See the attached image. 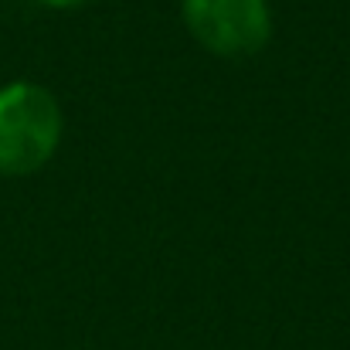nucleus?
I'll list each match as a JSON object with an SVG mask.
<instances>
[{"label":"nucleus","mask_w":350,"mask_h":350,"mask_svg":"<svg viewBox=\"0 0 350 350\" xmlns=\"http://www.w3.org/2000/svg\"><path fill=\"white\" fill-rule=\"evenodd\" d=\"M191 34L221 58L255 55L272 34L265 0H184Z\"/></svg>","instance_id":"obj_2"},{"label":"nucleus","mask_w":350,"mask_h":350,"mask_svg":"<svg viewBox=\"0 0 350 350\" xmlns=\"http://www.w3.org/2000/svg\"><path fill=\"white\" fill-rule=\"evenodd\" d=\"M38 3H44V7H62V10H68V7H85L89 0H38Z\"/></svg>","instance_id":"obj_3"},{"label":"nucleus","mask_w":350,"mask_h":350,"mask_svg":"<svg viewBox=\"0 0 350 350\" xmlns=\"http://www.w3.org/2000/svg\"><path fill=\"white\" fill-rule=\"evenodd\" d=\"M62 139L58 99L34 82L0 89V174L24 177L41 170Z\"/></svg>","instance_id":"obj_1"}]
</instances>
